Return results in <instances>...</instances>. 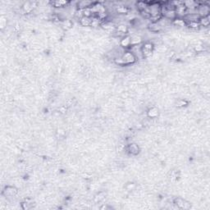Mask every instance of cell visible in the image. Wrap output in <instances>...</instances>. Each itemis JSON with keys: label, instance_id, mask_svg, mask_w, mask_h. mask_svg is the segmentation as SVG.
<instances>
[{"label": "cell", "instance_id": "1", "mask_svg": "<svg viewBox=\"0 0 210 210\" xmlns=\"http://www.w3.org/2000/svg\"><path fill=\"white\" fill-rule=\"evenodd\" d=\"M154 43L148 41V42L144 43L141 46L140 51H141V54L143 58H148L151 57L153 52L154 51Z\"/></svg>", "mask_w": 210, "mask_h": 210}, {"label": "cell", "instance_id": "2", "mask_svg": "<svg viewBox=\"0 0 210 210\" xmlns=\"http://www.w3.org/2000/svg\"><path fill=\"white\" fill-rule=\"evenodd\" d=\"M121 60H122V62H123L124 66L134 64L137 60L136 57L135 56L134 53H133L132 52H130V51L124 52L123 54L121 55Z\"/></svg>", "mask_w": 210, "mask_h": 210}, {"label": "cell", "instance_id": "3", "mask_svg": "<svg viewBox=\"0 0 210 210\" xmlns=\"http://www.w3.org/2000/svg\"><path fill=\"white\" fill-rule=\"evenodd\" d=\"M173 204L179 209H189V208H190V204L182 198H175L173 200Z\"/></svg>", "mask_w": 210, "mask_h": 210}, {"label": "cell", "instance_id": "4", "mask_svg": "<svg viewBox=\"0 0 210 210\" xmlns=\"http://www.w3.org/2000/svg\"><path fill=\"white\" fill-rule=\"evenodd\" d=\"M2 194L5 197H14L18 194V189L13 186H7L4 187Z\"/></svg>", "mask_w": 210, "mask_h": 210}, {"label": "cell", "instance_id": "5", "mask_svg": "<svg viewBox=\"0 0 210 210\" xmlns=\"http://www.w3.org/2000/svg\"><path fill=\"white\" fill-rule=\"evenodd\" d=\"M125 150H126V152L130 154L131 155H138L140 152V148L137 144L136 143H131V144H128L126 146V149Z\"/></svg>", "mask_w": 210, "mask_h": 210}, {"label": "cell", "instance_id": "6", "mask_svg": "<svg viewBox=\"0 0 210 210\" xmlns=\"http://www.w3.org/2000/svg\"><path fill=\"white\" fill-rule=\"evenodd\" d=\"M94 2L92 1H88V0H83V1H79L76 3V9L78 10H84L85 8H91L93 4H94Z\"/></svg>", "mask_w": 210, "mask_h": 210}, {"label": "cell", "instance_id": "7", "mask_svg": "<svg viewBox=\"0 0 210 210\" xmlns=\"http://www.w3.org/2000/svg\"><path fill=\"white\" fill-rule=\"evenodd\" d=\"M159 116V110L157 107L152 106L150 107L147 111V117L150 119H155V118H158Z\"/></svg>", "mask_w": 210, "mask_h": 210}, {"label": "cell", "instance_id": "8", "mask_svg": "<svg viewBox=\"0 0 210 210\" xmlns=\"http://www.w3.org/2000/svg\"><path fill=\"white\" fill-rule=\"evenodd\" d=\"M148 29L152 33H158L163 30V28L161 27L158 22H150V24H148Z\"/></svg>", "mask_w": 210, "mask_h": 210}, {"label": "cell", "instance_id": "9", "mask_svg": "<svg viewBox=\"0 0 210 210\" xmlns=\"http://www.w3.org/2000/svg\"><path fill=\"white\" fill-rule=\"evenodd\" d=\"M120 45L123 49H129L131 48V36L130 35H126L123 38H121L120 41Z\"/></svg>", "mask_w": 210, "mask_h": 210}, {"label": "cell", "instance_id": "10", "mask_svg": "<svg viewBox=\"0 0 210 210\" xmlns=\"http://www.w3.org/2000/svg\"><path fill=\"white\" fill-rule=\"evenodd\" d=\"M79 23L81 26L84 27H88V26H91L93 24V18L92 17H86V16H83L81 19H80Z\"/></svg>", "mask_w": 210, "mask_h": 210}, {"label": "cell", "instance_id": "11", "mask_svg": "<svg viewBox=\"0 0 210 210\" xmlns=\"http://www.w3.org/2000/svg\"><path fill=\"white\" fill-rule=\"evenodd\" d=\"M172 25L174 26H177V27H180V28H184L186 26V22L184 20L183 18H181V17H176L175 20L172 21Z\"/></svg>", "mask_w": 210, "mask_h": 210}, {"label": "cell", "instance_id": "12", "mask_svg": "<svg viewBox=\"0 0 210 210\" xmlns=\"http://www.w3.org/2000/svg\"><path fill=\"white\" fill-rule=\"evenodd\" d=\"M50 3L52 4L56 8H65L66 6H67L69 4V2L67 1H62V0H57V1H53V2H50Z\"/></svg>", "mask_w": 210, "mask_h": 210}, {"label": "cell", "instance_id": "13", "mask_svg": "<svg viewBox=\"0 0 210 210\" xmlns=\"http://www.w3.org/2000/svg\"><path fill=\"white\" fill-rule=\"evenodd\" d=\"M142 42V38L139 35L134 34L131 36V46H136L139 45Z\"/></svg>", "mask_w": 210, "mask_h": 210}, {"label": "cell", "instance_id": "14", "mask_svg": "<svg viewBox=\"0 0 210 210\" xmlns=\"http://www.w3.org/2000/svg\"><path fill=\"white\" fill-rule=\"evenodd\" d=\"M199 23L200 25V27H208L210 24L209 16H205V17H200L199 20Z\"/></svg>", "mask_w": 210, "mask_h": 210}, {"label": "cell", "instance_id": "15", "mask_svg": "<svg viewBox=\"0 0 210 210\" xmlns=\"http://www.w3.org/2000/svg\"><path fill=\"white\" fill-rule=\"evenodd\" d=\"M116 12L119 14H126V13H129L130 12V9H129L128 7L126 6H123V5H120L118 6L116 8Z\"/></svg>", "mask_w": 210, "mask_h": 210}, {"label": "cell", "instance_id": "16", "mask_svg": "<svg viewBox=\"0 0 210 210\" xmlns=\"http://www.w3.org/2000/svg\"><path fill=\"white\" fill-rule=\"evenodd\" d=\"M105 197H106V193L105 192H100V193H98L95 195V198H94V200H95V203H100L104 200Z\"/></svg>", "mask_w": 210, "mask_h": 210}, {"label": "cell", "instance_id": "17", "mask_svg": "<svg viewBox=\"0 0 210 210\" xmlns=\"http://www.w3.org/2000/svg\"><path fill=\"white\" fill-rule=\"evenodd\" d=\"M62 26H63V28H64L65 30H70V29H71V28H72L73 23L71 22V20H68V19H65V20H63Z\"/></svg>", "mask_w": 210, "mask_h": 210}, {"label": "cell", "instance_id": "18", "mask_svg": "<svg viewBox=\"0 0 210 210\" xmlns=\"http://www.w3.org/2000/svg\"><path fill=\"white\" fill-rule=\"evenodd\" d=\"M186 26H188L190 29L191 30H198L200 28V25L199 21H194V22H187Z\"/></svg>", "mask_w": 210, "mask_h": 210}, {"label": "cell", "instance_id": "19", "mask_svg": "<svg viewBox=\"0 0 210 210\" xmlns=\"http://www.w3.org/2000/svg\"><path fill=\"white\" fill-rule=\"evenodd\" d=\"M138 188V186L136 184L134 183V182H130L126 186V189L128 190V191H133V190H136Z\"/></svg>", "mask_w": 210, "mask_h": 210}, {"label": "cell", "instance_id": "20", "mask_svg": "<svg viewBox=\"0 0 210 210\" xmlns=\"http://www.w3.org/2000/svg\"><path fill=\"white\" fill-rule=\"evenodd\" d=\"M176 104L178 108H184V107L187 106L188 102H187L186 100H177V102H176Z\"/></svg>", "mask_w": 210, "mask_h": 210}]
</instances>
